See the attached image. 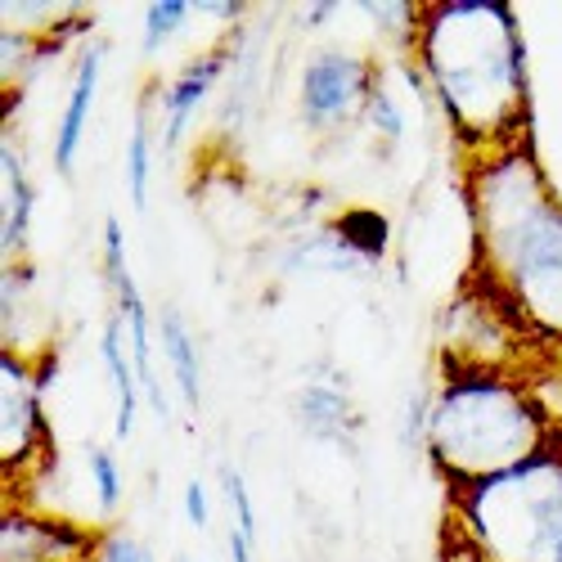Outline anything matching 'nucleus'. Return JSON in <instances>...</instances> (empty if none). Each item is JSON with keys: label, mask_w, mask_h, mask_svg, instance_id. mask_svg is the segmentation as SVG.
Wrapping results in <instances>:
<instances>
[{"label": "nucleus", "mask_w": 562, "mask_h": 562, "mask_svg": "<svg viewBox=\"0 0 562 562\" xmlns=\"http://www.w3.org/2000/svg\"><path fill=\"white\" fill-rule=\"evenodd\" d=\"M360 122H364L373 135H383L387 145H396V139L405 135V113H401V104H396V95H392V86H387L383 77L373 81V90H369V100H364Z\"/></svg>", "instance_id": "nucleus-20"}, {"label": "nucleus", "mask_w": 562, "mask_h": 562, "mask_svg": "<svg viewBox=\"0 0 562 562\" xmlns=\"http://www.w3.org/2000/svg\"><path fill=\"white\" fill-rule=\"evenodd\" d=\"M104 279H109V293H113V311L122 315L126 324V342H131V360H135V373H139V392L149 396V409L158 414V424L171 418V405H167V392H162V379L154 369V319H149V302L139 293L135 274H131V261H126V234L117 225V216L104 221Z\"/></svg>", "instance_id": "nucleus-7"}, {"label": "nucleus", "mask_w": 562, "mask_h": 562, "mask_svg": "<svg viewBox=\"0 0 562 562\" xmlns=\"http://www.w3.org/2000/svg\"><path fill=\"white\" fill-rule=\"evenodd\" d=\"M149 180H154V131H149V113L139 109L131 117V139H126V199L135 212L149 207Z\"/></svg>", "instance_id": "nucleus-17"}, {"label": "nucleus", "mask_w": 562, "mask_h": 562, "mask_svg": "<svg viewBox=\"0 0 562 562\" xmlns=\"http://www.w3.org/2000/svg\"><path fill=\"white\" fill-rule=\"evenodd\" d=\"M199 14H207V19H225V23H234V19H244V10L248 5H239V0H229V5H194Z\"/></svg>", "instance_id": "nucleus-25"}, {"label": "nucleus", "mask_w": 562, "mask_h": 562, "mask_svg": "<svg viewBox=\"0 0 562 562\" xmlns=\"http://www.w3.org/2000/svg\"><path fill=\"white\" fill-rule=\"evenodd\" d=\"M104 41H86L77 50V68H72V86H68V100L59 109L55 122V145H50V162L59 176H72L77 154H81V139L90 126V109H95L100 95V72H104Z\"/></svg>", "instance_id": "nucleus-10"}, {"label": "nucleus", "mask_w": 562, "mask_h": 562, "mask_svg": "<svg viewBox=\"0 0 562 562\" xmlns=\"http://www.w3.org/2000/svg\"><path fill=\"white\" fill-rule=\"evenodd\" d=\"M95 562H100V558H95Z\"/></svg>", "instance_id": "nucleus-29"}, {"label": "nucleus", "mask_w": 562, "mask_h": 562, "mask_svg": "<svg viewBox=\"0 0 562 562\" xmlns=\"http://www.w3.org/2000/svg\"><path fill=\"white\" fill-rule=\"evenodd\" d=\"M104 536L64 513L14 504L0 518V562H95Z\"/></svg>", "instance_id": "nucleus-8"}, {"label": "nucleus", "mask_w": 562, "mask_h": 562, "mask_svg": "<svg viewBox=\"0 0 562 562\" xmlns=\"http://www.w3.org/2000/svg\"><path fill=\"white\" fill-rule=\"evenodd\" d=\"M334 229L342 234V244L364 261H383L387 257V244H392V229H387V216L383 212H369V207H347L342 216H334Z\"/></svg>", "instance_id": "nucleus-16"}, {"label": "nucleus", "mask_w": 562, "mask_h": 562, "mask_svg": "<svg viewBox=\"0 0 562 562\" xmlns=\"http://www.w3.org/2000/svg\"><path fill=\"white\" fill-rule=\"evenodd\" d=\"M36 203H41V194L27 176V162L5 139V149H0V252H5V266L23 261V252H27Z\"/></svg>", "instance_id": "nucleus-11"}, {"label": "nucleus", "mask_w": 562, "mask_h": 562, "mask_svg": "<svg viewBox=\"0 0 562 562\" xmlns=\"http://www.w3.org/2000/svg\"><path fill=\"white\" fill-rule=\"evenodd\" d=\"M158 347H162V360H167V373L176 379V387L184 392L190 409H199L203 401V360H199V342L190 334V324L176 306H162L158 315Z\"/></svg>", "instance_id": "nucleus-14"}, {"label": "nucleus", "mask_w": 562, "mask_h": 562, "mask_svg": "<svg viewBox=\"0 0 562 562\" xmlns=\"http://www.w3.org/2000/svg\"><path fill=\"white\" fill-rule=\"evenodd\" d=\"M379 72L369 55L342 50V45H324L302 68L297 81V117L306 131H338L351 117L364 113V100Z\"/></svg>", "instance_id": "nucleus-5"}, {"label": "nucleus", "mask_w": 562, "mask_h": 562, "mask_svg": "<svg viewBox=\"0 0 562 562\" xmlns=\"http://www.w3.org/2000/svg\"><path fill=\"white\" fill-rule=\"evenodd\" d=\"M414 59L468 162L527 145V50L504 0H437L418 10Z\"/></svg>", "instance_id": "nucleus-2"}, {"label": "nucleus", "mask_w": 562, "mask_h": 562, "mask_svg": "<svg viewBox=\"0 0 562 562\" xmlns=\"http://www.w3.org/2000/svg\"><path fill=\"white\" fill-rule=\"evenodd\" d=\"M225 68H229V45H212V50H203L199 59H190V64H184V68L167 81L162 100H158V104H162V109H158V131H162V149H167V154L180 149L184 131H190L194 113H199L203 100L212 95V86L225 77Z\"/></svg>", "instance_id": "nucleus-9"}, {"label": "nucleus", "mask_w": 562, "mask_h": 562, "mask_svg": "<svg viewBox=\"0 0 562 562\" xmlns=\"http://www.w3.org/2000/svg\"><path fill=\"white\" fill-rule=\"evenodd\" d=\"M293 418L315 437V441H329L342 450H356V432H360V409L351 405V396L338 383H324L311 379L297 387L293 396Z\"/></svg>", "instance_id": "nucleus-12"}, {"label": "nucleus", "mask_w": 562, "mask_h": 562, "mask_svg": "<svg viewBox=\"0 0 562 562\" xmlns=\"http://www.w3.org/2000/svg\"><path fill=\"white\" fill-rule=\"evenodd\" d=\"M184 518H190V527H199V531L212 527V499H207V486L199 477L184 482Z\"/></svg>", "instance_id": "nucleus-23"}, {"label": "nucleus", "mask_w": 562, "mask_h": 562, "mask_svg": "<svg viewBox=\"0 0 562 562\" xmlns=\"http://www.w3.org/2000/svg\"><path fill=\"white\" fill-rule=\"evenodd\" d=\"M100 364L109 373V387H113V428H117V441H131L135 437V424H139V373H135V360H131V342H126V324L122 315L113 311L104 334H100Z\"/></svg>", "instance_id": "nucleus-13"}, {"label": "nucleus", "mask_w": 562, "mask_h": 562, "mask_svg": "<svg viewBox=\"0 0 562 562\" xmlns=\"http://www.w3.org/2000/svg\"><path fill=\"white\" fill-rule=\"evenodd\" d=\"M477 289L518 334L562 356V203L527 145L468 162Z\"/></svg>", "instance_id": "nucleus-1"}, {"label": "nucleus", "mask_w": 562, "mask_h": 562, "mask_svg": "<svg viewBox=\"0 0 562 562\" xmlns=\"http://www.w3.org/2000/svg\"><path fill=\"white\" fill-rule=\"evenodd\" d=\"M221 499L229 513V531H239L248 540H257V508H252V491L248 477L234 463H221Z\"/></svg>", "instance_id": "nucleus-19"}, {"label": "nucleus", "mask_w": 562, "mask_h": 562, "mask_svg": "<svg viewBox=\"0 0 562 562\" xmlns=\"http://www.w3.org/2000/svg\"><path fill=\"white\" fill-rule=\"evenodd\" d=\"M176 562H190V558H176Z\"/></svg>", "instance_id": "nucleus-28"}, {"label": "nucleus", "mask_w": 562, "mask_h": 562, "mask_svg": "<svg viewBox=\"0 0 562 562\" xmlns=\"http://www.w3.org/2000/svg\"><path fill=\"white\" fill-rule=\"evenodd\" d=\"M86 473H90V491H95V508L109 518V513L122 504V495H126L117 454H113L109 446H95V441H90V446H86Z\"/></svg>", "instance_id": "nucleus-18"}, {"label": "nucleus", "mask_w": 562, "mask_h": 562, "mask_svg": "<svg viewBox=\"0 0 562 562\" xmlns=\"http://www.w3.org/2000/svg\"><path fill=\"white\" fill-rule=\"evenodd\" d=\"M558 424L513 369L450 364L428 414V454L450 491L491 482L549 450Z\"/></svg>", "instance_id": "nucleus-3"}, {"label": "nucleus", "mask_w": 562, "mask_h": 562, "mask_svg": "<svg viewBox=\"0 0 562 562\" xmlns=\"http://www.w3.org/2000/svg\"><path fill=\"white\" fill-rule=\"evenodd\" d=\"M441 562H486V558H482L477 549H468L459 536H450V549H446V558H441Z\"/></svg>", "instance_id": "nucleus-26"}, {"label": "nucleus", "mask_w": 562, "mask_h": 562, "mask_svg": "<svg viewBox=\"0 0 562 562\" xmlns=\"http://www.w3.org/2000/svg\"><path fill=\"white\" fill-rule=\"evenodd\" d=\"M334 14H338V5H329V0H319V5H306L302 23H306V27H319V23H329Z\"/></svg>", "instance_id": "nucleus-27"}, {"label": "nucleus", "mask_w": 562, "mask_h": 562, "mask_svg": "<svg viewBox=\"0 0 562 562\" xmlns=\"http://www.w3.org/2000/svg\"><path fill=\"white\" fill-rule=\"evenodd\" d=\"M289 270H319V274H356L364 270V261L342 244V234L334 225L315 229L311 239H302L293 252H289Z\"/></svg>", "instance_id": "nucleus-15"}, {"label": "nucleus", "mask_w": 562, "mask_h": 562, "mask_svg": "<svg viewBox=\"0 0 562 562\" xmlns=\"http://www.w3.org/2000/svg\"><path fill=\"white\" fill-rule=\"evenodd\" d=\"M194 5L190 0H154V5H145V55L162 50V45L190 23Z\"/></svg>", "instance_id": "nucleus-21"}, {"label": "nucleus", "mask_w": 562, "mask_h": 562, "mask_svg": "<svg viewBox=\"0 0 562 562\" xmlns=\"http://www.w3.org/2000/svg\"><path fill=\"white\" fill-rule=\"evenodd\" d=\"M100 562H158L149 544H139L135 536L126 531H109L104 544H100Z\"/></svg>", "instance_id": "nucleus-22"}, {"label": "nucleus", "mask_w": 562, "mask_h": 562, "mask_svg": "<svg viewBox=\"0 0 562 562\" xmlns=\"http://www.w3.org/2000/svg\"><path fill=\"white\" fill-rule=\"evenodd\" d=\"M558 562H562V558H558Z\"/></svg>", "instance_id": "nucleus-30"}, {"label": "nucleus", "mask_w": 562, "mask_h": 562, "mask_svg": "<svg viewBox=\"0 0 562 562\" xmlns=\"http://www.w3.org/2000/svg\"><path fill=\"white\" fill-rule=\"evenodd\" d=\"M454 527L486 562H558L562 558V432L536 459L508 473L450 491Z\"/></svg>", "instance_id": "nucleus-4"}, {"label": "nucleus", "mask_w": 562, "mask_h": 562, "mask_svg": "<svg viewBox=\"0 0 562 562\" xmlns=\"http://www.w3.org/2000/svg\"><path fill=\"white\" fill-rule=\"evenodd\" d=\"M50 454V418H45V392L36 383V364L23 351L0 356V459L5 477H23V468Z\"/></svg>", "instance_id": "nucleus-6"}, {"label": "nucleus", "mask_w": 562, "mask_h": 562, "mask_svg": "<svg viewBox=\"0 0 562 562\" xmlns=\"http://www.w3.org/2000/svg\"><path fill=\"white\" fill-rule=\"evenodd\" d=\"M225 549H229V562H257V540L239 531H225Z\"/></svg>", "instance_id": "nucleus-24"}]
</instances>
